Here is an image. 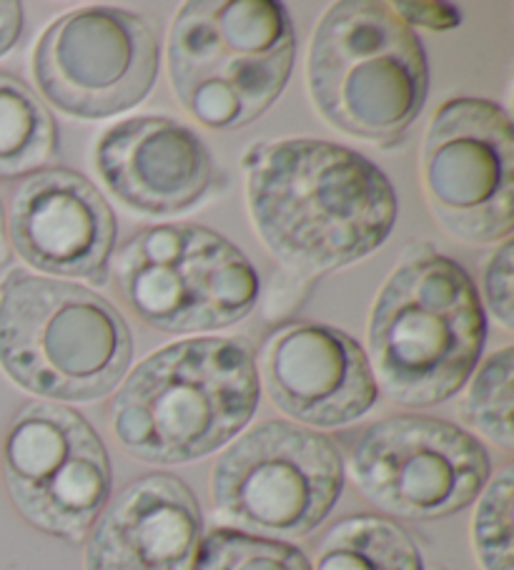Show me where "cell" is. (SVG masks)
I'll use <instances>...</instances> for the list:
<instances>
[{"mask_svg": "<svg viewBox=\"0 0 514 570\" xmlns=\"http://www.w3.org/2000/svg\"><path fill=\"white\" fill-rule=\"evenodd\" d=\"M246 202L264 247L284 267L324 274L377 252L397 224V194L377 164L319 139L246 154Z\"/></svg>", "mask_w": 514, "mask_h": 570, "instance_id": "cell-1", "label": "cell"}, {"mask_svg": "<svg viewBox=\"0 0 514 570\" xmlns=\"http://www.w3.org/2000/svg\"><path fill=\"white\" fill-rule=\"evenodd\" d=\"M259 397V372L246 342L181 340L126 375L108 407V425L141 463L184 465L234 442Z\"/></svg>", "mask_w": 514, "mask_h": 570, "instance_id": "cell-2", "label": "cell"}, {"mask_svg": "<svg viewBox=\"0 0 514 570\" xmlns=\"http://www.w3.org/2000/svg\"><path fill=\"white\" fill-rule=\"evenodd\" d=\"M369 365L392 402L434 407L477 367L487 314L467 269L434 249L407 254L369 314Z\"/></svg>", "mask_w": 514, "mask_h": 570, "instance_id": "cell-3", "label": "cell"}, {"mask_svg": "<svg viewBox=\"0 0 514 570\" xmlns=\"http://www.w3.org/2000/svg\"><path fill=\"white\" fill-rule=\"evenodd\" d=\"M134 360L123 314L83 284L13 269L0 282V370L46 402H93Z\"/></svg>", "mask_w": 514, "mask_h": 570, "instance_id": "cell-4", "label": "cell"}, {"mask_svg": "<svg viewBox=\"0 0 514 570\" xmlns=\"http://www.w3.org/2000/svg\"><path fill=\"white\" fill-rule=\"evenodd\" d=\"M179 104L211 131L254 124L279 101L296 58L291 16L274 0H194L168 33Z\"/></svg>", "mask_w": 514, "mask_h": 570, "instance_id": "cell-5", "label": "cell"}, {"mask_svg": "<svg viewBox=\"0 0 514 570\" xmlns=\"http://www.w3.org/2000/svg\"><path fill=\"white\" fill-rule=\"evenodd\" d=\"M306 83L326 124L392 146L427 104L429 63L419 36L392 6L344 0L316 26Z\"/></svg>", "mask_w": 514, "mask_h": 570, "instance_id": "cell-6", "label": "cell"}, {"mask_svg": "<svg viewBox=\"0 0 514 570\" xmlns=\"http://www.w3.org/2000/svg\"><path fill=\"white\" fill-rule=\"evenodd\" d=\"M126 309L171 334L226 330L254 312L259 272L229 239L199 224L138 229L113 257Z\"/></svg>", "mask_w": 514, "mask_h": 570, "instance_id": "cell-7", "label": "cell"}, {"mask_svg": "<svg viewBox=\"0 0 514 570\" xmlns=\"http://www.w3.org/2000/svg\"><path fill=\"white\" fill-rule=\"evenodd\" d=\"M344 490L332 438L289 420H266L236 438L211 473L214 510L226 525L261 538H306Z\"/></svg>", "mask_w": 514, "mask_h": 570, "instance_id": "cell-8", "label": "cell"}, {"mask_svg": "<svg viewBox=\"0 0 514 570\" xmlns=\"http://www.w3.org/2000/svg\"><path fill=\"white\" fill-rule=\"evenodd\" d=\"M3 485L38 533L83 543L113 495L111 458L81 412L58 402H28L3 440Z\"/></svg>", "mask_w": 514, "mask_h": 570, "instance_id": "cell-9", "label": "cell"}, {"mask_svg": "<svg viewBox=\"0 0 514 570\" xmlns=\"http://www.w3.org/2000/svg\"><path fill=\"white\" fill-rule=\"evenodd\" d=\"M349 470L374 508L424 523L469 508L487 485L492 463L472 432L447 420L394 415L359 432Z\"/></svg>", "mask_w": 514, "mask_h": 570, "instance_id": "cell-10", "label": "cell"}, {"mask_svg": "<svg viewBox=\"0 0 514 570\" xmlns=\"http://www.w3.org/2000/svg\"><path fill=\"white\" fill-rule=\"evenodd\" d=\"M422 184L434 219L464 244L510 239L514 229V131L487 98H452L422 144Z\"/></svg>", "mask_w": 514, "mask_h": 570, "instance_id": "cell-11", "label": "cell"}, {"mask_svg": "<svg viewBox=\"0 0 514 570\" xmlns=\"http://www.w3.org/2000/svg\"><path fill=\"white\" fill-rule=\"evenodd\" d=\"M38 91L81 121L141 106L158 78V38L146 18L111 6L78 8L46 28L33 53Z\"/></svg>", "mask_w": 514, "mask_h": 570, "instance_id": "cell-12", "label": "cell"}, {"mask_svg": "<svg viewBox=\"0 0 514 570\" xmlns=\"http://www.w3.org/2000/svg\"><path fill=\"white\" fill-rule=\"evenodd\" d=\"M8 244L28 267L53 279L111 282L116 214L96 186L71 169H43L13 194L6 219Z\"/></svg>", "mask_w": 514, "mask_h": 570, "instance_id": "cell-13", "label": "cell"}, {"mask_svg": "<svg viewBox=\"0 0 514 570\" xmlns=\"http://www.w3.org/2000/svg\"><path fill=\"white\" fill-rule=\"evenodd\" d=\"M256 372L274 405L306 428L352 425L379 400L367 352L326 324L294 322L274 330Z\"/></svg>", "mask_w": 514, "mask_h": 570, "instance_id": "cell-14", "label": "cell"}, {"mask_svg": "<svg viewBox=\"0 0 514 570\" xmlns=\"http://www.w3.org/2000/svg\"><path fill=\"white\" fill-rule=\"evenodd\" d=\"M96 171L118 202L144 216L191 212L209 199L216 166L189 126L166 116H138L96 144Z\"/></svg>", "mask_w": 514, "mask_h": 570, "instance_id": "cell-15", "label": "cell"}, {"mask_svg": "<svg viewBox=\"0 0 514 570\" xmlns=\"http://www.w3.org/2000/svg\"><path fill=\"white\" fill-rule=\"evenodd\" d=\"M199 500L181 478L148 473L111 495L88 533L86 570H194Z\"/></svg>", "mask_w": 514, "mask_h": 570, "instance_id": "cell-16", "label": "cell"}, {"mask_svg": "<svg viewBox=\"0 0 514 570\" xmlns=\"http://www.w3.org/2000/svg\"><path fill=\"white\" fill-rule=\"evenodd\" d=\"M58 149L51 108L21 78L0 71V179L43 171Z\"/></svg>", "mask_w": 514, "mask_h": 570, "instance_id": "cell-17", "label": "cell"}, {"mask_svg": "<svg viewBox=\"0 0 514 570\" xmlns=\"http://www.w3.org/2000/svg\"><path fill=\"white\" fill-rule=\"evenodd\" d=\"M312 570H424V560L399 523L382 515H352L329 528Z\"/></svg>", "mask_w": 514, "mask_h": 570, "instance_id": "cell-18", "label": "cell"}, {"mask_svg": "<svg viewBox=\"0 0 514 570\" xmlns=\"http://www.w3.org/2000/svg\"><path fill=\"white\" fill-rule=\"evenodd\" d=\"M512 372L514 350L502 347L484 360L472 377L467 395L459 402L464 425L487 438L502 450L514 448L512 430Z\"/></svg>", "mask_w": 514, "mask_h": 570, "instance_id": "cell-19", "label": "cell"}, {"mask_svg": "<svg viewBox=\"0 0 514 570\" xmlns=\"http://www.w3.org/2000/svg\"><path fill=\"white\" fill-rule=\"evenodd\" d=\"M194 570H312V563L286 540L214 528L201 538Z\"/></svg>", "mask_w": 514, "mask_h": 570, "instance_id": "cell-20", "label": "cell"}, {"mask_svg": "<svg viewBox=\"0 0 514 570\" xmlns=\"http://www.w3.org/2000/svg\"><path fill=\"white\" fill-rule=\"evenodd\" d=\"M512 465L487 480L472 518V546L484 570H514L512 550Z\"/></svg>", "mask_w": 514, "mask_h": 570, "instance_id": "cell-21", "label": "cell"}, {"mask_svg": "<svg viewBox=\"0 0 514 570\" xmlns=\"http://www.w3.org/2000/svg\"><path fill=\"white\" fill-rule=\"evenodd\" d=\"M484 297L502 327L512 330V242L504 239L484 267Z\"/></svg>", "mask_w": 514, "mask_h": 570, "instance_id": "cell-22", "label": "cell"}, {"mask_svg": "<svg viewBox=\"0 0 514 570\" xmlns=\"http://www.w3.org/2000/svg\"><path fill=\"white\" fill-rule=\"evenodd\" d=\"M394 13H397L404 23H419V26H427L434 28V31H444V28H452L457 26V11H452L447 6H439V3H394Z\"/></svg>", "mask_w": 514, "mask_h": 570, "instance_id": "cell-23", "label": "cell"}, {"mask_svg": "<svg viewBox=\"0 0 514 570\" xmlns=\"http://www.w3.org/2000/svg\"><path fill=\"white\" fill-rule=\"evenodd\" d=\"M23 33V6L16 0H0V58L13 51Z\"/></svg>", "mask_w": 514, "mask_h": 570, "instance_id": "cell-24", "label": "cell"}, {"mask_svg": "<svg viewBox=\"0 0 514 570\" xmlns=\"http://www.w3.org/2000/svg\"><path fill=\"white\" fill-rule=\"evenodd\" d=\"M11 259V244H8V232H6V209L3 202H0V267Z\"/></svg>", "mask_w": 514, "mask_h": 570, "instance_id": "cell-25", "label": "cell"}]
</instances>
